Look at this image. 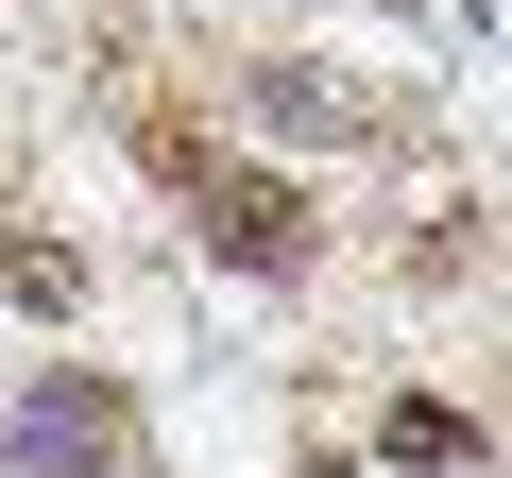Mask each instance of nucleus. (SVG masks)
Here are the masks:
<instances>
[{"mask_svg": "<svg viewBox=\"0 0 512 478\" xmlns=\"http://www.w3.org/2000/svg\"><path fill=\"white\" fill-rule=\"evenodd\" d=\"M18 444H35V461H120V410H103V393H35Z\"/></svg>", "mask_w": 512, "mask_h": 478, "instance_id": "nucleus-3", "label": "nucleus"}, {"mask_svg": "<svg viewBox=\"0 0 512 478\" xmlns=\"http://www.w3.org/2000/svg\"><path fill=\"white\" fill-rule=\"evenodd\" d=\"M0 308L69 325V308H86V257H69V239H0Z\"/></svg>", "mask_w": 512, "mask_h": 478, "instance_id": "nucleus-2", "label": "nucleus"}, {"mask_svg": "<svg viewBox=\"0 0 512 478\" xmlns=\"http://www.w3.org/2000/svg\"><path fill=\"white\" fill-rule=\"evenodd\" d=\"M205 239L256 257V274H291V257H308V205H291L274 171H222V188H205Z\"/></svg>", "mask_w": 512, "mask_h": 478, "instance_id": "nucleus-1", "label": "nucleus"}]
</instances>
